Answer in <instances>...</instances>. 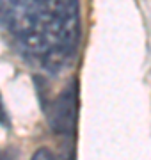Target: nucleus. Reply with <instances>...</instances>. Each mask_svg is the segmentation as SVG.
<instances>
[{
  "label": "nucleus",
  "instance_id": "obj_1",
  "mask_svg": "<svg viewBox=\"0 0 151 160\" xmlns=\"http://www.w3.org/2000/svg\"><path fill=\"white\" fill-rule=\"evenodd\" d=\"M0 23L43 64L53 66L70 57L76 46L80 34L78 2L2 0Z\"/></svg>",
  "mask_w": 151,
  "mask_h": 160
},
{
  "label": "nucleus",
  "instance_id": "obj_2",
  "mask_svg": "<svg viewBox=\"0 0 151 160\" xmlns=\"http://www.w3.org/2000/svg\"><path fill=\"white\" fill-rule=\"evenodd\" d=\"M78 91L76 82H71L70 86L64 87V91L55 98L52 103V110L48 114L50 126L57 133H70L75 128L76 121V107H78Z\"/></svg>",
  "mask_w": 151,
  "mask_h": 160
},
{
  "label": "nucleus",
  "instance_id": "obj_3",
  "mask_svg": "<svg viewBox=\"0 0 151 160\" xmlns=\"http://www.w3.org/2000/svg\"><path fill=\"white\" fill-rule=\"evenodd\" d=\"M30 160H55V155H53L48 148H39L34 155H32Z\"/></svg>",
  "mask_w": 151,
  "mask_h": 160
},
{
  "label": "nucleus",
  "instance_id": "obj_4",
  "mask_svg": "<svg viewBox=\"0 0 151 160\" xmlns=\"http://www.w3.org/2000/svg\"><path fill=\"white\" fill-rule=\"evenodd\" d=\"M0 160H16V158H12V155L9 149H2L0 148Z\"/></svg>",
  "mask_w": 151,
  "mask_h": 160
},
{
  "label": "nucleus",
  "instance_id": "obj_5",
  "mask_svg": "<svg viewBox=\"0 0 151 160\" xmlns=\"http://www.w3.org/2000/svg\"><path fill=\"white\" fill-rule=\"evenodd\" d=\"M0 121H2V123H7V116H6L4 107H2V100H0Z\"/></svg>",
  "mask_w": 151,
  "mask_h": 160
}]
</instances>
